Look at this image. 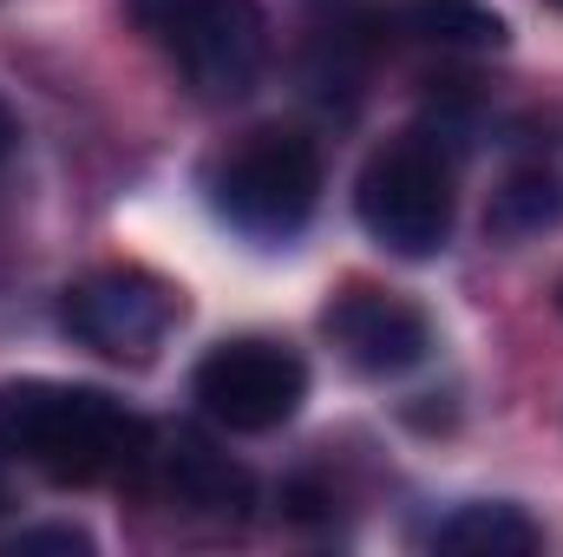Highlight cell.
I'll list each match as a JSON object with an SVG mask.
<instances>
[{
	"mask_svg": "<svg viewBox=\"0 0 563 557\" xmlns=\"http://www.w3.org/2000/svg\"><path fill=\"white\" fill-rule=\"evenodd\" d=\"M33 466L53 485H112L151 466V426L106 387L7 381L0 387V479Z\"/></svg>",
	"mask_w": 563,
	"mask_h": 557,
	"instance_id": "cell-1",
	"label": "cell"
},
{
	"mask_svg": "<svg viewBox=\"0 0 563 557\" xmlns=\"http://www.w3.org/2000/svg\"><path fill=\"white\" fill-rule=\"evenodd\" d=\"M314 204H321V151L288 125L243 132L210 171V210L250 243L301 237Z\"/></svg>",
	"mask_w": 563,
	"mask_h": 557,
	"instance_id": "cell-2",
	"label": "cell"
},
{
	"mask_svg": "<svg viewBox=\"0 0 563 557\" xmlns=\"http://www.w3.org/2000/svg\"><path fill=\"white\" fill-rule=\"evenodd\" d=\"M354 210H361V230L387 256H407V263L439 256L452 243V217H459L452 157L420 132L380 144L354 177Z\"/></svg>",
	"mask_w": 563,
	"mask_h": 557,
	"instance_id": "cell-3",
	"label": "cell"
},
{
	"mask_svg": "<svg viewBox=\"0 0 563 557\" xmlns=\"http://www.w3.org/2000/svg\"><path fill=\"white\" fill-rule=\"evenodd\" d=\"M132 13L210 106L243 99L269 66V20L256 0H132Z\"/></svg>",
	"mask_w": 563,
	"mask_h": 557,
	"instance_id": "cell-4",
	"label": "cell"
},
{
	"mask_svg": "<svg viewBox=\"0 0 563 557\" xmlns=\"http://www.w3.org/2000/svg\"><path fill=\"white\" fill-rule=\"evenodd\" d=\"M190 394L223 433H276L308 401V361L282 341H263V335L217 341L197 361Z\"/></svg>",
	"mask_w": 563,
	"mask_h": 557,
	"instance_id": "cell-5",
	"label": "cell"
},
{
	"mask_svg": "<svg viewBox=\"0 0 563 557\" xmlns=\"http://www.w3.org/2000/svg\"><path fill=\"white\" fill-rule=\"evenodd\" d=\"M177 308H184L177 288H164V282L144 276V270H99V276H86V282L66 288L59 328H66L79 348L106 354V361L144 368V361L164 348Z\"/></svg>",
	"mask_w": 563,
	"mask_h": 557,
	"instance_id": "cell-6",
	"label": "cell"
},
{
	"mask_svg": "<svg viewBox=\"0 0 563 557\" xmlns=\"http://www.w3.org/2000/svg\"><path fill=\"white\" fill-rule=\"evenodd\" d=\"M328 341L341 348V361L354 374H374V381H394V374H413L426 354H432V321H426L420 302L407 295H387V288H341L321 315Z\"/></svg>",
	"mask_w": 563,
	"mask_h": 557,
	"instance_id": "cell-7",
	"label": "cell"
},
{
	"mask_svg": "<svg viewBox=\"0 0 563 557\" xmlns=\"http://www.w3.org/2000/svg\"><path fill=\"white\" fill-rule=\"evenodd\" d=\"M432 551H465V557H531L544 551V532L518 505H459L452 518L432 525Z\"/></svg>",
	"mask_w": 563,
	"mask_h": 557,
	"instance_id": "cell-8",
	"label": "cell"
},
{
	"mask_svg": "<svg viewBox=\"0 0 563 557\" xmlns=\"http://www.w3.org/2000/svg\"><path fill=\"white\" fill-rule=\"evenodd\" d=\"M407 26L426 46H445V53H498L511 40L505 13H492L485 0H413Z\"/></svg>",
	"mask_w": 563,
	"mask_h": 557,
	"instance_id": "cell-9",
	"label": "cell"
},
{
	"mask_svg": "<svg viewBox=\"0 0 563 557\" xmlns=\"http://www.w3.org/2000/svg\"><path fill=\"white\" fill-rule=\"evenodd\" d=\"M563 217V184L551 171H511L498 190H492V210H485V230L505 237V243H525V237H544Z\"/></svg>",
	"mask_w": 563,
	"mask_h": 557,
	"instance_id": "cell-10",
	"label": "cell"
},
{
	"mask_svg": "<svg viewBox=\"0 0 563 557\" xmlns=\"http://www.w3.org/2000/svg\"><path fill=\"white\" fill-rule=\"evenodd\" d=\"M164 459V485L184 499V505H243L250 499V479L223 459V452H210L203 439H177L170 452H157Z\"/></svg>",
	"mask_w": 563,
	"mask_h": 557,
	"instance_id": "cell-11",
	"label": "cell"
},
{
	"mask_svg": "<svg viewBox=\"0 0 563 557\" xmlns=\"http://www.w3.org/2000/svg\"><path fill=\"white\" fill-rule=\"evenodd\" d=\"M0 551H13V557H33V551H66V557H86L92 551V538L79 532V525H40V532H13Z\"/></svg>",
	"mask_w": 563,
	"mask_h": 557,
	"instance_id": "cell-12",
	"label": "cell"
},
{
	"mask_svg": "<svg viewBox=\"0 0 563 557\" xmlns=\"http://www.w3.org/2000/svg\"><path fill=\"white\" fill-rule=\"evenodd\" d=\"M13 139H20V125H13V112L0 106V164H7V151H13Z\"/></svg>",
	"mask_w": 563,
	"mask_h": 557,
	"instance_id": "cell-13",
	"label": "cell"
},
{
	"mask_svg": "<svg viewBox=\"0 0 563 557\" xmlns=\"http://www.w3.org/2000/svg\"><path fill=\"white\" fill-rule=\"evenodd\" d=\"M558 308H563V288H558Z\"/></svg>",
	"mask_w": 563,
	"mask_h": 557,
	"instance_id": "cell-14",
	"label": "cell"
},
{
	"mask_svg": "<svg viewBox=\"0 0 563 557\" xmlns=\"http://www.w3.org/2000/svg\"><path fill=\"white\" fill-rule=\"evenodd\" d=\"M551 7H563V0H551Z\"/></svg>",
	"mask_w": 563,
	"mask_h": 557,
	"instance_id": "cell-15",
	"label": "cell"
}]
</instances>
